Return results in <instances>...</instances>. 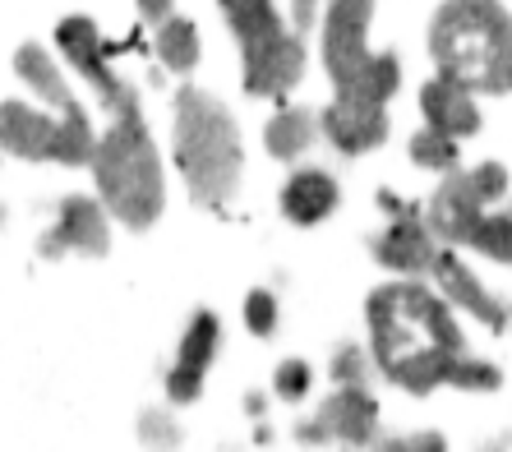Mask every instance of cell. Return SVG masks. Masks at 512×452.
Returning a JSON list of instances; mask_svg holds the SVG:
<instances>
[{
    "instance_id": "6da1fadb",
    "label": "cell",
    "mask_w": 512,
    "mask_h": 452,
    "mask_svg": "<svg viewBox=\"0 0 512 452\" xmlns=\"http://www.w3.org/2000/svg\"><path fill=\"white\" fill-rule=\"evenodd\" d=\"M56 47L93 84L102 107L111 111V130L97 139L93 162H88L97 194H102V208L111 217H120L130 231H148L167 208V176H162L157 139L148 130V120H143L139 88L111 70V47L102 42V33H97L88 14L60 19Z\"/></svg>"
},
{
    "instance_id": "7a4b0ae2",
    "label": "cell",
    "mask_w": 512,
    "mask_h": 452,
    "mask_svg": "<svg viewBox=\"0 0 512 452\" xmlns=\"http://www.w3.org/2000/svg\"><path fill=\"white\" fill-rule=\"evenodd\" d=\"M171 153L190 185V199L199 208L222 213L240 190L245 176V148H240L236 116L222 97H213L199 84H180L176 107H171Z\"/></svg>"
},
{
    "instance_id": "3957f363",
    "label": "cell",
    "mask_w": 512,
    "mask_h": 452,
    "mask_svg": "<svg viewBox=\"0 0 512 452\" xmlns=\"http://www.w3.org/2000/svg\"><path fill=\"white\" fill-rule=\"evenodd\" d=\"M429 56L439 65V79L448 84L503 97L512 79L503 0H443L429 24Z\"/></svg>"
},
{
    "instance_id": "277c9868",
    "label": "cell",
    "mask_w": 512,
    "mask_h": 452,
    "mask_svg": "<svg viewBox=\"0 0 512 452\" xmlns=\"http://www.w3.org/2000/svg\"><path fill=\"white\" fill-rule=\"evenodd\" d=\"M374 0L323 5V70L333 79V111H388L402 88V56L370 51Z\"/></svg>"
},
{
    "instance_id": "5b68a950",
    "label": "cell",
    "mask_w": 512,
    "mask_h": 452,
    "mask_svg": "<svg viewBox=\"0 0 512 452\" xmlns=\"http://www.w3.org/2000/svg\"><path fill=\"white\" fill-rule=\"evenodd\" d=\"M508 194V167L503 162H480L471 171H448L434 199H429L425 226L434 236L453 240V245H466V250L485 254L494 263L512 259V231L508 217L494 213V203Z\"/></svg>"
},
{
    "instance_id": "8992f818",
    "label": "cell",
    "mask_w": 512,
    "mask_h": 452,
    "mask_svg": "<svg viewBox=\"0 0 512 452\" xmlns=\"http://www.w3.org/2000/svg\"><path fill=\"white\" fill-rule=\"evenodd\" d=\"M217 5L240 42L245 93L286 102L305 79V37H296L282 24L273 0H217Z\"/></svg>"
},
{
    "instance_id": "52a82bcc",
    "label": "cell",
    "mask_w": 512,
    "mask_h": 452,
    "mask_svg": "<svg viewBox=\"0 0 512 452\" xmlns=\"http://www.w3.org/2000/svg\"><path fill=\"white\" fill-rule=\"evenodd\" d=\"M97 148L88 111L51 120L47 111L24 102H0V153L24 162H56V167H88Z\"/></svg>"
},
{
    "instance_id": "ba28073f",
    "label": "cell",
    "mask_w": 512,
    "mask_h": 452,
    "mask_svg": "<svg viewBox=\"0 0 512 452\" xmlns=\"http://www.w3.org/2000/svg\"><path fill=\"white\" fill-rule=\"evenodd\" d=\"M42 259H60V254H88V259H107L111 254V222L102 199L88 194H65L56 203V222L42 240H37Z\"/></svg>"
},
{
    "instance_id": "9c48e42d",
    "label": "cell",
    "mask_w": 512,
    "mask_h": 452,
    "mask_svg": "<svg viewBox=\"0 0 512 452\" xmlns=\"http://www.w3.org/2000/svg\"><path fill=\"white\" fill-rule=\"evenodd\" d=\"M374 429H379V402H374L360 383H342V393L328 397L323 402V411L314 420H305V425L296 429L300 443H370Z\"/></svg>"
},
{
    "instance_id": "30bf717a",
    "label": "cell",
    "mask_w": 512,
    "mask_h": 452,
    "mask_svg": "<svg viewBox=\"0 0 512 452\" xmlns=\"http://www.w3.org/2000/svg\"><path fill=\"white\" fill-rule=\"evenodd\" d=\"M217 346H222V323H217V314L213 310H194L190 328H185V337H180L176 365L167 369V397L176 406L199 402L203 374H208V365H213Z\"/></svg>"
},
{
    "instance_id": "8fae6325",
    "label": "cell",
    "mask_w": 512,
    "mask_h": 452,
    "mask_svg": "<svg viewBox=\"0 0 512 452\" xmlns=\"http://www.w3.org/2000/svg\"><path fill=\"white\" fill-rule=\"evenodd\" d=\"M420 116H425L429 130H443L453 139H471L485 125L476 107V93H466V88L448 84V79H429L420 88Z\"/></svg>"
},
{
    "instance_id": "7c38bea8",
    "label": "cell",
    "mask_w": 512,
    "mask_h": 452,
    "mask_svg": "<svg viewBox=\"0 0 512 452\" xmlns=\"http://www.w3.org/2000/svg\"><path fill=\"white\" fill-rule=\"evenodd\" d=\"M337 203H342V185L323 167H305L282 185V213L296 226H319L323 217L337 213Z\"/></svg>"
},
{
    "instance_id": "4fadbf2b",
    "label": "cell",
    "mask_w": 512,
    "mask_h": 452,
    "mask_svg": "<svg viewBox=\"0 0 512 452\" xmlns=\"http://www.w3.org/2000/svg\"><path fill=\"white\" fill-rule=\"evenodd\" d=\"M374 254H379L383 268H397V273H429L439 245H434V231L420 217H402L374 240Z\"/></svg>"
},
{
    "instance_id": "5bb4252c",
    "label": "cell",
    "mask_w": 512,
    "mask_h": 452,
    "mask_svg": "<svg viewBox=\"0 0 512 452\" xmlns=\"http://www.w3.org/2000/svg\"><path fill=\"white\" fill-rule=\"evenodd\" d=\"M429 273L439 277V286L457 300V305H462V310H471L480 323H489V328H499V333H503V323H508L503 305L476 282V273H471V268H466L457 254H443L439 250V254H434V263H429Z\"/></svg>"
},
{
    "instance_id": "9a60e30c",
    "label": "cell",
    "mask_w": 512,
    "mask_h": 452,
    "mask_svg": "<svg viewBox=\"0 0 512 452\" xmlns=\"http://www.w3.org/2000/svg\"><path fill=\"white\" fill-rule=\"evenodd\" d=\"M153 47H157V60H162L171 74H194L203 60L199 24L185 19V14H171V19H162V24L153 28Z\"/></svg>"
},
{
    "instance_id": "2e32d148",
    "label": "cell",
    "mask_w": 512,
    "mask_h": 452,
    "mask_svg": "<svg viewBox=\"0 0 512 452\" xmlns=\"http://www.w3.org/2000/svg\"><path fill=\"white\" fill-rule=\"evenodd\" d=\"M314 139H319V111H305V107H282L263 125V148H268L277 162L300 157Z\"/></svg>"
},
{
    "instance_id": "e0dca14e",
    "label": "cell",
    "mask_w": 512,
    "mask_h": 452,
    "mask_svg": "<svg viewBox=\"0 0 512 452\" xmlns=\"http://www.w3.org/2000/svg\"><path fill=\"white\" fill-rule=\"evenodd\" d=\"M411 162H416L420 171H439V176H448V171L462 167V139H453V134L443 130H416V139H411Z\"/></svg>"
},
{
    "instance_id": "ac0fdd59",
    "label": "cell",
    "mask_w": 512,
    "mask_h": 452,
    "mask_svg": "<svg viewBox=\"0 0 512 452\" xmlns=\"http://www.w3.org/2000/svg\"><path fill=\"white\" fill-rule=\"evenodd\" d=\"M273 393L282 402H305L310 397V365L305 360H282L273 374Z\"/></svg>"
},
{
    "instance_id": "d6986e66",
    "label": "cell",
    "mask_w": 512,
    "mask_h": 452,
    "mask_svg": "<svg viewBox=\"0 0 512 452\" xmlns=\"http://www.w3.org/2000/svg\"><path fill=\"white\" fill-rule=\"evenodd\" d=\"M139 439L148 443V448H157V452H171L180 443V425L171 416H162V411H143Z\"/></svg>"
},
{
    "instance_id": "ffe728a7",
    "label": "cell",
    "mask_w": 512,
    "mask_h": 452,
    "mask_svg": "<svg viewBox=\"0 0 512 452\" xmlns=\"http://www.w3.org/2000/svg\"><path fill=\"white\" fill-rule=\"evenodd\" d=\"M245 328L259 337H268L277 328V296L273 291H250V300H245Z\"/></svg>"
},
{
    "instance_id": "44dd1931",
    "label": "cell",
    "mask_w": 512,
    "mask_h": 452,
    "mask_svg": "<svg viewBox=\"0 0 512 452\" xmlns=\"http://www.w3.org/2000/svg\"><path fill=\"white\" fill-rule=\"evenodd\" d=\"M360 365H365V356H360L356 346H346V351H337V360H333V379L337 383H360L365 374H360Z\"/></svg>"
},
{
    "instance_id": "7402d4cb",
    "label": "cell",
    "mask_w": 512,
    "mask_h": 452,
    "mask_svg": "<svg viewBox=\"0 0 512 452\" xmlns=\"http://www.w3.org/2000/svg\"><path fill=\"white\" fill-rule=\"evenodd\" d=\"M134 5H139V19L143 24H162V19H171V14H176V0H134Z\"/></svg>"
},
{
    "instance_id": "603a6c76",
    "label": "cell",
    "mask_w": 512,
    "mask_h": 452,
    "mask_svg": "<svg viewBox=\"0 0 512 452\" xmlns=\"http://www.w3.org/2000/svg\"><path fill=\"white\" fill-rule=\"evenodd\" d=\"M291 19H296V28H291V33L305 37L314 28V19H319V0H296V5H291Z\"/></svg>"
},
{
    "instance_id": "cb8c5ba5",
    "label": "cell",
    "mask_w": 512,
    "mask_h": 452,
    "mask_svg": "<svg viewBox=\"0 0 512 452\" xmlns=\"http://www.w3.org/2000/svg\"><path fill=\"white\" fill-rule=\"evenodd\" d=\"M406 452H448V439H443L439 429H425V434H416V439L406 443Z\"/></svg>"
},
{
    "instance_id": "d4e9b609",
    "label": "cell",
    "mask_w": 512,
    "mask_h": 452,
    "mask_svg": "<svg viewBox=\"0 0 512 452\" xmlns=\"http://www.w3.org/2000/svg\"><path fill=\"white\" fill-rule=\"evenodd\" d=\"M374 452H406V443H379Z\"/></svg>"
},
{
    "instance_id": "484cf974",
    "label": "cell",
    "mask_w": 512,
    "mask_h": 452,
    "mask_svg": "<svg viewBox=\"0 0 512 452\" xmlns=\"http://www.w3.org/2000/svg\"><path fill=\"white\" fill-rule=\"evenodd\" d=\"M485 452H503V439H499V443H489V448H485Z\"/></svg>"
}]
</instances>
